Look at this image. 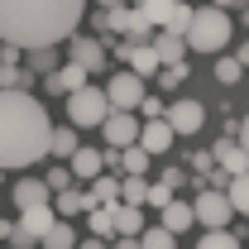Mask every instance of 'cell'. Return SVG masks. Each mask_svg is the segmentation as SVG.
Here are the masks:
<instances>
[{
    "label": "cell",
    "instance_id": "obj_41",
    "mask_svg": "<svg viewBox=\"0 0 249 249\" xmlns=\"http://www.w3.org/2000/svg\"><path fill=\"white\" fill-rule=\"evenodd\" d=\"M235 139H240V149L249 154V110H245V120H240V134H235Z\"/></svg>",
    "mask_w": 249,
    "mask_h": 249
},
{
    "label": "cell",
    "instance_id": "obj_10",
    "mask_svg": "<svg viewBox=\"0 0 249 249\" xmlns=\"http://www.w3.org/2000/svg\"><path fill=\"white\" fill-rule=\"evenodd\" d=\"M101 134H106L110 149H129V144L139 139V115H134V110H110V115L101 120Z\"/></svg>",
    "mask_w": 249,
    "mask_h": 249
},
{
    "label": "cell",
    "instance_id": "obj_13",
    "mask_svg": "<svg viewBox=\"0 0 249 249\" xmlns=\"http://www.w3.org/2000/svg\"><path fill=\"white\" fill-rule=\"evenodd\" d=\"M211 158L220 163V173H225V178L249 173V154L240 149V139H216V144H211Z\"/></svg>",
    "mask_w": 249,
    "mask_h": 249
},
{
    "label": "cell",
    "instance_id": "obj_47",
    "mask_svg": "<svg viewBox=\"0 0 249 249\" xmlns=\"http://www.w3.org/2000/svg\"><path fill=\"white\" fill-rule=\"evenodd\" d=\"M0 182H5V173H0Z\"/></svg>",
    "mask_w": 249,
    "mask_h": 249
},
{
    "label": "cell",
    "instance_id": "obj_26",
    "mask_svg": "<svg viewBox=\"0 0 249 249\" xmlns=\"http://www.w3.org/2000/svg\"><path fill=\"white\" fill-rule=\"evenodd\" d=\"M149 163H154V158L144 154L139 144H129V149H120V173H134V178H149Z\"/></svg>",
    "mask_w": 249,
    "mask_h": 249
},
{
    "label": "cell",
    "instance_id": "obj_34",
    "mask_svg": "<svg viewBox=\"0 0 249 249\" xmlns=\"http://www.w3.org/2000/svg\"><path fill=\"white\" fill-rule=\"evenodd\" d=\"M173 196H178V192H173L168 182H149V192H144V206H154V211H163V206H168Z\"/></svg>",
    "mask_w": 249,
    "mask_h": 249
},
{
    "label": "cell",
    "instance_id": "obj_35",
    "mask_svg": "<svg viewBox=\"0 0 249 249\" xmlns=\"http://www.w3.org/2000/svg\"><path fill=\"white\" fill-rule=\"evenodd\" d=\"M187 24H192V5H187V0H178V5H173V15H168V24H163V29H168V34H182Z\"/></svg>",
    "mask_w": 249,
    "mask_h": 249
},
{
    "label": "cell",
    "instance_id": "obj_14",
    "mask_svg": "<svg viewBox=\"0 0 249 249\" xmlns=\"http://www.w3.org/2000/svg\"><path fill=\"white\" fill-rule=\"evenodd\" d=\"M67 168H72L77 182H91L96 173H106V158H101V149H91V144H77V154L67 158Z\"/></svg>",
    "mask_w": 249,
    "mask_h": 249
},
{
    "label": "cell",
    "instance_id": "obj_1",
    "mask_svg": "<svg viewBox=\"0 0 249 249\" xmlns=\"http://www.w3.org/2000/svg\"><path fill=\"white\" fill-rule=\"evenodd\" d=\"M87 0H0V43L24 48H58L82 24Z\"/></svg>",
    "mask_w": 249,
    "mask_h": 249
},
{
    "label": "cell",
    "instance_id": "obj_33",
    "mask_svg": "<svg viewBox=\"0 0 249 249\" xmlns=\"http://www.w3.org/2000/svg\"><path fill=\"white\" fill-rule=\"evenodd\" d=\"M43 182H48V192L58 196V192H67V187H77V178H72V168H67V163H58V168H48V178H43Z\"/></svg>",
    "mask_w": 249,
    "mask_h": 249
},
{
    "label": "cell",
    "instance_id": "obj_32",
    "mask_svg": "<svg viewBox=\"0 0 249 249\" xmlns=\"http://www.w3.org/2000/svg\"><path fill=\"white\" fill-rule=\"evenodd\" d=\"M196 249H245V245H240L235 230H206V235L196 240Z\"/></svg>",
    "mask_w": 249,
    "mask_h": 249
},
{
    "label": "cell",
    "instance_id": "obj_19",
    "mask_svg": "<svg viewBox=\"0 0 249 249\" xmlns=\"http://www.w3.org/2000/svg\"><path fill=\"white\" fill-rule=\"evenodd\" d=\"M87 196H91V206H115L120 201V173H96Z\"/></svg>",
    "mask_w": 249,
    "mask_h": 249
},
{
    "label": "cell",
    "instance_id": "obj_38",
    "mask_svg": "<svg viewBox=\"0 0 249 249\" xmlns=\"http://www.w3.org/2000/svg\"><path fill=\"white\" fill-rule=\"evenodd\" d=\"M211 163H216V158H211V149L192 154V168H196V178H206V173H211Z\"/></svg>",
    "mask_w": 249,
    "mask_h": 249
},
{
    "label": "cell",
    "instance_id": "obj_8",
    "mask_svg": "<svg viewBox=\"0 0 249 249\" xmlns=\"http://www.w3.org/2000/svg\"><path fill=\"white\" fill-rule=\"evenodd\" d=\"M67 62L87 67V72H106V38H91V34H72L67 38Z\"/></svg>",
    "mask_w": 249,
    "mask_h": 249
},
{
    "label": "cell",
    "instance_id": "obj_2",
    "mask_svg": "<svg viewBox=\"0 0 249 249\" xmlns=\"http://www.w3.org/2000/svg\"><path fill=\"white\" fill-rule=\"evenodd\" d=\"M48 134H53V120L34 91H0V173L43 163Z\"/></svg>",
    "mask_w": 249,
    "mask_h": 249
},
{
    "label": "cell",
    "instance_id": "obj_46",
    "mask_svg": "<svg viewBox=\"0 0 249 249\" xmlns=\"http://www.w3.org/2000/svg\"><path fill=\"white\" fill-rule=\"evenodd\" d=\"M211 5H216V10H230V5H240V0H211Z\"/></svg>",
    "mask_w": 249,
    "mask_h": 249
},
{
    "label": "cell",
    "instance_id": "obj_17",
    "mask_svg": "<svg viewBox=\"0 0 249 249\" xmlns=\"http://www.w3.org/2000/svg\"><path fill=\"white\" fill-rule=\"evenodd\" d=\"M154 53L163 67H173V62H187V43L182 34H168V29H154Z\"/></svg>",
    "mask_w": 249,
    "mask_h": 249
},
{
    "label": "cell",
    "instance_id": "obj_30",
    "mask_svg": "<svg viewBox=\"0 0 249 249\" xmlns=\"http://www.w3.org/2000/svg\"><path fill=\"white\" fill-rule=\"evenodd\" d=\"M173 5H178V0H139V15H144L154 29H163V24H168V15H173Z\"/></svg>",
    "mask_w": 249,
    "mask_h": 249
},
{
    "label": "cell",
    "instance_id": "obj_18",
    "mask_svg": "<svg viewBox=\"0 0 249 249\" xmlns=\"http://www.w3.org/2000/svg\"><path fill=\"white\" fill-rule=\"evenodd\" d=\"M124 62H129V72H134V77H144V82L163 72V62H158L154 43H134V48H129V58H124Z\"/></svg>",
    "mask_w": 249,
    "mask_h": 249
},
{
    "label": "cell",
    "instance_id": "obj_21",
    "mask_svg": "<svg viewBox=\"0 0 249 249\" xmlns=\"http://www.w3.org/2000/svg\"><path fill=\"white\" fill-rule=\"evenodd\" d=\"M77 129L72 124H53V134H48V158H58V163H67V158L77 154Z\"/></svg>",
    "mask_w": 249,
    "mask_h": 249
},
{
    "label": "cell",
    "instance_id": "obj_43",
    "mask_svg": "<svg viewBox=\"0 0 249 249\" xmlns=\"http://www.w3.org/2000/svg\"><path fill=\"white\" fill-rule=\"evenodd\" d=\"M235 58H240V67H245V72H249V38H245V43H240V53H235Z\"/></svg>",
    "mask_w": 249,
    "mask_h": 249
},
{
    "label": "cell",
    "instance_id": "obj_42",
    "mask_svg": "<svg viewBox=\"0 0 249 249\" xmlns=\"http://www.w3.org/2000/svg\"><path fill=\"white\" fill-rule=\"evenodd\" d=\"M77 249H110L106 240H96V235H87V240H77Z\"/></svg>",
    "mask_w": 249,
    "mask_h": 249
},
{
    "label": "cell",
    "instance_id": "obj_16",
    "mask_svg": "<svg viewBox=\"0 0 249 249\" xmlns=\"http://www.w3.org/2000/svg\"><path fill=\"white\" fill-rule=\"evenodd\" d=\"M158 225H163L168 235H187V230L196 225V216H192V201H178V196H173V201L158 211Z\"/></svg>",
    "mask_w": 249,
    "mask_h": 249
},
{
    "label": "cell",
    "instance_id": "obj_29",
    "mask_svg": "<svg viewBox=\"0 0 249 249\" xmlns=\"http://www.w3.org/2000/svg\"><path fill=\"white\" fill-rule=\"evenodd\" d=\"M240 77H245L240 58H235V53H220V58H216V87H235Z\"/></svg>",
    "mask_w": 249,
    "mask_h": 249
},
{
    "label": "cell",
    "instance_id": "obj_36",
    "mask_svg": "<svg viewBox=\"0 0 249 249\" xmlns=\"http://www.w3.org/2000/svg\"><path fill=\"white\" fill-rule=\"evenodd\" d=\"M187 72H192L187 62H173V67H163V72H158V82H163L168 91H178V87H182V82H187Z\"/></svg>",
    "mask_w": 249,
    "mask_h": 249
},
{
    "label": "cell",
    "instance_id": "obj_45",
    "mask_svg": "<svg viewBox=\"0 0 249 249\" xmlns=\"http://www.w3.org/2000/svg\"><path fill=\"white\" fill-rule=\"evenodd\" d=\"M101 10H115V5H129V0H96Z\"/></svg>",
    "mask_w": 249,
    "mask_h": 249
},
{
    "label": "cell",
    "instance_id": "obj_20",
    "mask_svg": "<svg viewBox=\"0 0 249 249\" xmlns=\"http://www.w3.org/2000/svg\"><path fill=\"white\" fill-rule=\"evenodd\" d=\"M53 211H58L62 220H72V216H87V211H91V196H87L82 187H67V192H58V196H53Z\"/></svg>",
    "mask_w": 249,
    "mask_h": 249
},
{
    "label": "cell",
    "instance_id": "obj_12",
    "mask_svg": "<svg viewBox=\"0 0 249 249\" xmlns=\"http://www.w3.org/2000/svg\"><path fill=\"white\" fill-rule=\"evenodd\" d=\"M87 67H77V62H58L48 77H43V91L48 96H67V91H77V87H87Z\"/></svg>",
    "mask_w": 249,
    "mask_h": 249
},
{
    "label": "cell",
    "instance_id": "obj_40",
    "mask_svg": "<svg viewBox=\"0 0 249 249\" xmlns=\"http://www.w3.org/2000/svg\"><path fill=\"white\" fill-rule=\"evenodd\" d=\"M110 249H139V235H115Z\"/></svg>",
    "mask_w": 249,
    "mask_h": 249
},
{
    "label": "cell",
    "instance_id": "obj_28",
    "mask_svg": "<svg viewBox=\"0 0 249 249\" xmlns=\"http://www.w3.org/2000/svg\"><path fill=\"white\" fill-rule=\"evenodd\" d=\"M144 192H149V178L120 173V201H124V206H144Z\"/></svg>",
    "mask_w": 249,
    "mask_h": 249
},
{
    "label": "cell",
    "instance_id": "obj_27",
    "mask_svg": "<svg viewBox=\"0 0 249 249\" xmlns=\"http://www.w3.org/2000/svg\"><path fill=\"white\" fill-rule=\"evenodd\" d=\"M24 67H29L34 77H38V72L48 77V72L58 67V48H24Z\"/></svg>",
    "mask_w": 249,
    "mask_h": 249
},
{
    "label": "cell",
    "instance_id": "obj_22",
    "mask_svg": "<svg viewBox=\"0 0 249 249\" xmlns=\"http://www.w3.org/2000/svg\"><path fill=\"white\" fill-rule=\"evenodd\" d=\"M87 230H91L96 240L110 245V240H115V206H91V211H87Z\"/></svg>",
    "mask_w": 249,
    "mask_h": 249
},
{
    "label": "cell",
    "instance_id": "obj_31",
    "mask_svg": "<svg viewBox=\"0 0 249 249\" xmlns=\"http://www.w3.org/2000/svg\"><path fill=\"white\" fill-rule=\"evenodd\" d=\"M139 249H178V235H168L163 225H144V235H139Z\"/></svg>",
    "mask_w": 249,
    "mask_h": 249
},
{
    "label": "cell",
    "instance_id": "obj_9",
    "mask_svg": "<svg viewBox=\"0 0 249 249\" xmlns=\"http://www.w3.org/2000/svg\"><path fill=\"white\" fill-rule=\"evenodd\" d=\"M163 120L173 124V134H196V129L206 124V106H201L196 96H182V101H173V106L163 110Z\"/></svg>",
    "mask_w": 249,
    "mask_h": 249
},
{
    "label": "cell",
    "instance_id": "obj_39",
    "mask_svg": "<svg viewBox=\"0 0 249 249\" xmlns=\"http://www.w3.org/2000/svg\"><path fill=\"white\" fill-rule=\"evenodd\" d=\"M158 182H168L173 192H178V187H187V178H182V168H163V178H158Z\"/></svg>",
    "mask_w": 249,
    "mask_h": 249
},
{
    "label": "cell",
    "instance_id": "obj_15",
    "mask_svg": "<svg viewBox=\"0 0 249 249\" xmlns=\"http://www.w3.org/2000/svg\"><path fill=\"white\" fill-rule=\"evenodd\" d=\"M10 196H15L19 211H29V206H48V201H53V192H48L43 178H24V182H15V187H10Z\"/></svg>",
    "mask_w": 249,
    "mask_h": 249
},
{
    "label": "cell",
    "instance_id": "obj_4",
    "mask_svg": "<svg viewBox=\"0 0 249 249\" xmlns=\"http://www.w3.org/2000/svg\"><path fill=\"white\" fill-rule=\"evenodd\" d=\"M110 115V106H106V91L101 87H77V91H67V124L72 129H101V120Z\"/></svg>",
    "mask_w": 249,
    "mask_h": 249
},
{
    "label": "cell",
    "instance_id": "obj_11",
    "mask_svg": "<svg viewBox=\"0 0 249 249\" xmlns=\"http://www.w3.org/2000/svg\"><path fill=\"white\" fill-rule=\"evenodd\" d=\"M173 139H178V134H173V124L158 115V120H139V139H134V144H139L149 158H163L168 149H173Z\"/></svg>",
    "mask_w": 249,
    "mask_h": 249
},
{
    "label": "cell",
    "instance_id": "obj_3",
    "mask_svg": "<svg viewBox=\"0 0 249 249\" xmlns=\"http://www.w3.org/2000/svg\"><path fill=\"white\" fill-rule=\"evenodd\" d=\"M230 38H235V19H230V10H216V5L192 10V24L182 29L187 53H225Z\"/></svg>",
    "mask_w": 249,
    "mask_h": 249
},
{
    "label": "cell",
    "instance_id": "obj_6",
    "mask_svg": "<svg viewBox=\"0 0 249 249\" xmlns=\"http://www.w3.org/2000/svg\"><path fill=\"white\" fill-rule=\"evenodd\" d=\"M192 216H196V225H206V230H225L235 220V211H230V196L220 187H201L196 201H192Z\"/></svg>",
    "mask_w": 249,
    "mask_h": 249
},
{
    "label": "cell",
    "instance_id": "obj_7",
    "mask_svg": "<svg viewBox=\"0 0 249 249\" xmlns=\"http://www.w3.org/2000/svg\"><path fill=\"white\" fill-rule=\"evenodd\" d=\"M101 91H106V106H110V110H139V101L149 96V91H144V77H134L129 67H124V72H115Z\"/></svg>",
    "mask_w": 249,
    "mask_h": 249
},
{
    "label": "cell",
    "instance_id": "obj_24",
    "mask_svg": "<svg viewBox=\"0 0 249 249\" xmlns=\"http://www.w3.org/2000/svg\"><path fill=\"white\" fill-rule=\"evenodd\" d=\"M38 245H43V249H77V230H72V220L58 216V220H53V230H48Z\"/></svg>",
    "mask_w": 249,
    "mask_h": 249
},
{
    "label": "cell",
    "instance_id": "obj_23",
    "mask_svg": "<svg viewBox=\"0 0 249 249\" xmlns=\"http://www.w3.org/2000/svg\"><path fill=\"white\" fill-rule=\"evenodd\" d=\"M115 235H144V206L115 201Z\"/></svg>",
    "mask_w": 249,
    "mask_h": 249
},
{
    "label": "cell",
    "instance_id": "obj_5",
    "mask_svg": "<svg viewBox=\"0 0 249 249\" xmlns=\"http://www.w3.org/2000/svg\"><path fill=\"white\" fill-rule=\"evenodd\" d=\"M91 29L124 34L129 43H149V38H154V24L139 15V5H115V10H101V15L91 19Z\"/></svg>",
    "mask_w": 249,
    "mask_h": 249
},
{
    "label": "cell",
    "instance_id": "obj_25",
    "mask_svg": "<svg viewBox=\"0 0 249 249\" xmlns=\"http://www.w3.org/2000/svg\"><path fill=\"white\" fill-rule=\"evenodd\" d=\"M225 196H230V211H235V216H249V173L230 178V182H225Z\"/></svg>",
    "mask_w": 249,
    "mask_h": 249
},
{
    "label": "cell",
    "instance_id": "obj_37",
    "mask_svg": "<svg viewBox=\"0 0 249 249\" xmlns=\"http://www.w3.org/2000/svg\"><path fill=\"white\" fill-rule=\"evenodd\" d=\"M139 110H144V120H158V115L168 110V101H163V96H144V101H139Z\"/></svg>",
    "mask_w": 249,
    "mask_h": 249
},
{
    "label": "cell",
    "instance_id": "obj_44",
    "mask_svg": "<svg viewBox=\"0 0 249 249\" xmlns=\"http://www.w3.org/2000/svg\"><path fill=\"white\" fill-rule=\"evenodd\" d=\"M15 235V220H0V240H10Z\"/></svg>",
    "mask_w": 249,
    "mask_h": 249
}]
</instances>
